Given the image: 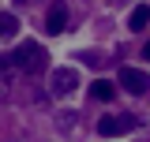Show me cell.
Segmentation results:
<instances>
[{
	"mask_svg": "<svg viewBox=\"0 0 150 142\" xmlns=\"http://www.w3.org/2000/svg\"><path fill=\"white\" fill-rule=\"evenodd\" d=\"M19 34V19L11 11H0V37H15Z\"/></svg>",
	"mask_w": 150,
	"mask_h": 142,
	"instance_id": "cell-8",
	"label": "cell"
},
{
	"mask_svg": "<svg viewBox=\"0 0 150 142\" xmlns=\"http://www.w3.org/2000/svg\"><path fill=\"white\" fill-rule=\"evenodd\" d=\"M150 22V8L146 4H135V11H131V19H128V30H143Z\"/></svg>",
	"mask_w": 150,
	"mask_h": 142,
	"instance_id": "cell-7",
	"label": "cell"
},
{
	"mask_svg": "<svg viewBox=\"0 0 150 142\" xmlns=\"http://www.w3.org/2000/svg\"><path fill=\"white\" fill-rule=\"evenodd\" d=\"M11 60H15V67L19 71H26V75H34V71L45 67V60H49V53L38 45V41H23L15 53H11Z\"/></svg>",
	"mask_w": 150,
	"mask_h": 142,
	"instance_id": "cell-1",
	"label": "cell"
},
{
	"mask_svg": "<svg viewBox=\"0 0 150 142\" xmlns=\"http://www.w3.org/2000/svg\"><path fill=\"white\" fill-rule=\"evenodd\" d=\"M75 86H79V71H75V67H56L53 75H49V90H53L56 97L71 93Z\"/></svg>",
	"mask_w": 150,
	"mask_h": 142,
	"instance_id": "cell-2",
	"label": "cell"
},
{
	"mask_svg": "<svg viewBox=\"0 0 150 142\" xmlns=\"http://www.w3.org/2000/svg\"><path fill=\"white\" fill-rule=\"evenodd\" d=\"M120 86L131 90L135 97H143V93L150 90V75H146V71H139V67H124V71H120Z\"/></svg>",
	"mask_w": 150,
	"mask_h": 142,
	"instance_id": "cell-4",
	"label": "cell"
},
{
	"mask_svg": "<svg viewBox=\"0 0 150 142\" xmlns=\"http://www.w3.org/2000/svg\"><path fill=\"white\" fill-rule=\"evenodd\" d=\"M143 60H150V41H146V45H143Z\"/></svg>",
	"mask_w": 150,
	"mask_h": 142,
	"instance_id": "cell-9",
	"label": "cell"
},
{
	"mask_svg": "<svg viewBox=\"0 0 150 142\" xmlns=\"http://www.w3.org/2000/svg\"><path fill=\"white\" fill-rule=\"evenodd\" d=\"M90 97L94 101H112V97H116V86L105 82V79H94L90 82Z\"/></svg>",
	"mask_w": 150,
	"mask_h": 142,
	"instance_id": "cell-6",
	"label": "cell"
},
{
	"mask_svg": "<svg viewBox=\"0 0 150 142\" xmlns=\"http://www.w3.org/2000/svg\"><path fill=\"white\" fill-rule=\"evenodd\" d=\"M64 30H68V8H64V4H53V8H49V15H45V34H64Z\"/></svg>",
	"mask_w": 150,
	"mask_h": 142,
	"instance_id": "cell-5",
	"label": "cell"
},
{
	"mask_svg": "<svg viewBox=\"0 0 150 142\" xmlns=\"http://www.w3.org/2000/svg\"><path fill=\"white\" fill-rule=\"evenodd\" d=\"M131 124H135L131 116H101L98 120V135L101 138H116V135H128Z\"/></svg>",
	"mask_w": 150,
	"mask_h": 142,
	"instance_id": "cell-3",
	"label": "cell"
}]
</instances>
